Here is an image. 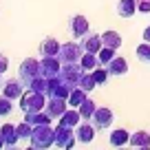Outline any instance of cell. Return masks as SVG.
Masks as SVG:
<instances>
[{"instance_id": "obj_1", "label": "cell", "mask_w": 150, "mask_h": 150, "mask_svg": "<svg viewBox=\"0 0 150 150\" xmlns=\"http://www.w3.org/2000/svg\"><path fill=\"white\" fill-rule=\"evenodd\" d=\"M42 75V66H40V62L38 60H33V57H27V60L20 64V71H18V80L22 82L24 86H31L33 84V80H38Z\"/></svg>"}, {"instance_id": "obj_2", "label": "cell", "mask_w": 150, "mask_h": 150, "mask_svg": "<svg viewBox=\"0 0 150 150\" xmlns=\"http://www.w3.org/2000/svg\"><path fill=\"white\" fill-rule=\"evenodd\" d=\"M44 106H47V95L44 93L29 91L27 95L20 97V110L22 112H38V110H44Z\"/></svg>"}, {"instance_id": "obj_3", "label": "cell", "mask_w": 150, "mask_h": 150, "mask_svg": "<svg viewBox=\"0 0 150 150\" xmlns=\"http://www.w3.org/2000/svg\"><path fill=\"white\" fill-rule=\"evenodd\" d=\"M31 144H33V148H49V146H53L55 144V130L51 126H33Z\"/></svg>"}, {"instance_id": "obj_4", "label": "cell", "mask_w": 150, "mask_h": 150, "mask_svg": "<svg viewBox=\"0 0 150 150\" xmlns=\"http://www.w3.org/2000/svg\"><path fill=\"white\" fill-rule=\"evenodd\" d=\"M82 55H84V47H82V44H77V42H66V44H62L60 55H57V57H60L62 62H80Z\"/></svg>"}, {"instance_id": "obj_5", "label": "cell", "mask_w": 150, "mask_h": 150, "mask_svg": "<svg viewBox=\"0 0 150 150\" xmlns=\"http://www.w3.org/2000/svg\"><path fill=\"white\" fill-rule=\"evenodd\" d=\"M75 144H77V137L73 135V128L57 124V128H55V146L57 148H73Z\"/></svg>"}, {"instance_id": "obj_6", "label": "cell", "mask_w": 150, "mask_h": 150, "mask_svg": "<svg viewBox=\"0 0 150 150\" xmlns=\"http://www.w3.org/2000/svg\"><path fill=\"white\" fill-rule=\"evenodd\" d=\"M69 31H71V35H73L75 40L84 38L86 33L91 31V27H88V20H86L84 16H73V18L69 20Z\"/></svg>"}, {"instance_id": "obj_7", "label": "cell", "mask_w": 150, "mask_h": 150, "mask_svg": "<svg viewBox=\"0 0 150 150\" xmlns=\"http://www.w3.org/2000/svg\"><path fill=\"white\" fill-rule=\"evenodd\" d=\"M112 119H115V115H112L110 108H97L95 115L91 117V122H93V126L97 128V130H106V128H110Z\"/></svg>"}, {"instance_id": "obj_8", "label": "cell", "mask_w": 150, "mask_h": 150, "mask_svg": "<svg viewBox=\"0 0 150 150\" xmlns=\"http://www.w3.org/2000/svg\"><path fill=\"white\" fill-rule=\"evenodd\" d=\"M66 108H69V102H66L64 97H51V99H47V106H44V110L51 115L53 119H60L62 115L66 112Z\"/></svg>"}, {"instance_id": "obj_9", "label": "cell", "mask_w": 150, "mask_h": 150, "mask_svg": "<svg viewBox=\"0 0 150 150\" xmlns=\"http://www.w3.org/2000/svg\"><path fill=\"white\" fill-rule=\"evenodd\" d=\"M95 130H97V128L93 126V122L82 119V124L75 128V137H77V141H80V144H91V141L95 139Z\"/></svg>"}, {"instance_id": "obj_10", "label": "cell", "mask_w": 150, "mask_h": 150, "mask_svg": "<svg viewBox=\"0 0 150 150\" xmlns=\"http://www.w3.org/2000/svg\"><path fill=\"white\" fill-rule=\"evenodd\" d=\"M40 66H42L44 77H55L62 71V60L60 57H42V60H40Z\"/></svg>"}, {"instance_id": "obj_11", "label": "cell", "mask_w": 150, "mask_h": 150, "mask_svg": "<svg viewBox=\"0 0 150 150\" xmlns=\"http://www.w3.org/2000/svg\"><path fill=\"white\" fill-rule=\"evenodd\" d=\"M82 47H84V51H88V53H99L102 47H104L102 35H99V33H86V35L82 38Z\"/></svg>"}, {"instance_id": "obj_12", "label": "cell", "mask_w": 150, "mask_h": 150, "mask_svg": "<svg viewBox=\"0 0 150 150\" xmlns=\"http://www.w3.org/2000/svg\"><path fill=\"white\" fill-rule=\"evenodd\" d=\"M60 49H62V44L57 42L55 38H47L40 44V55L42 57H57L60 55Z\"/></svg>"}, {"instance_id": "obj_13", "label": "cell", "mask_w": 150, "mask_h": 150, "mask_svg": "<svg viewBox=\"0 0 150 150\" xmlns=\"http://www.w3.org/2000/svg\"><path fill=\"white\" fill-rule=\"evenodd\" d=\"M57 124H62V126H69V128H77L82 124V115L77 108H66V112L62 115L60 119H57Z\"/></svg>"}, {"instance_id": "obj_14", "label": "cell", "mask_w": 150, "mask_h": 150, "mask_svg": "<svg viewBox=\"0 0 150 150\" xmlns=\"http://www.w3.org/2000/svg\"><path fill=\"white\" fill-rule=\"evenodd\" d=\"M24 119H27L31 126H51L53 117L49 115L47 110H38V112H24Z\"/></svg>"}, {"instance_id": "obj_15", "label": "cell", "mask_w": 150, "mask_h": 150, "mask_svg": "<svg viewBox=\"0 0 150 150\" xmlns=\"http://www.w3.org/2000/svg\"><path fill=\"white\" fill-rule=\"evenodd\" d=\"M22 88H24V84L20 80H7L5 88H2V95L9 99H18V97H22Z\"/></svg>"}, {"instance_id": "obj_16", "label": "cell", "mask_w": 150, "mask_h": 150, "mask_svg": "<svg viewBox=\"0 0 150 150\" xmlns=\"http://www.w3.org/2000/svg\"><path fill=\"white\" fill-rule=\"evenodd\" d=\"M106 69H108V73H110V75H126L128 73V62H126V57L115 55L106 64Z\"/></svg>"}, {"instance_id": "obj_17", "label": "cell", "mask_w": 150, "mask_h": 150, "mask_svg": "<svg viewBox=\"0 0 150 150\" xmlns=\"http://www.w3.org/2000/svg\"><path fill=\"white\" fill-rule=\"evenodd\" d=\"M137 11V0H119L117 2V16L119 18H132Z\"/></svg>"}, {"instance_id": "obj_18", "label": "cell", "mask_w": 150, "mask_h": 150, "mask_svg": "<svg viewBox=\"0 0 150 150\" xmlns=\"http://www.w3.org/2000/svg\"><path fill=\"white\" fill-rule=\"evenodd\" d=\"M0 132H2V137H5V141H7V148H16L20 137H18V130H16L13 124H5V126L0 128Z\"/></svg>"}, {"instance_id": "obj_19", "label": "cell", "mask_w": 150, "mask_h": 150, "mask_svg": "<svg viewBox=\"0 0 150 150\" xmlns=\"http://www.w3.org/2000/svg\"><path fill=\"white\" fill-rule=\"evenodd\" d=\"M130 146H135V148H150V132L146 130H137L130 135V141H128Z\"/></svg>"}, {"instance_id": "obj_20", "label": "cell", "mask_w": 150, "mask_h": 150, "mask_svg": "<svg viewBox=\"0 0 150 150\" xmlns=\"http://www.w3.org/2000/svg\"><path fill=\"white\" fill-rule=\"evenodd\" d=\"M108 141H110V146H126L128 141H130V135H128V130H124V128H117V130H112L110 137H108Z\"/></svg>"}, {"instance_id": "obj_21", "label": "cell", "mask_w": 150, "mask_h": 150, "mask_svg": "<svg viewBox=\"0 0 150 150\" xmlns=\"http://www.w3.org/2000/svg\"><path fill=\"white\" fill-rule=\"evenodd\" d=\"M102 42H104V47L119 49L122 47V35H119L117 31H104L102 33Z\"/></svg>"}, {"instance_id": "obj_22", "label": "cell", "mask_w": 150, "mask_h": 150, "mask_svg": "<svg viewBox=\"0 0 150 150\" xmlns=\"http://www.w3.org/2000/svg\"><path fill=\"white\" fill-rule=\"evenodd\" d=\"M84 99H86V91L80 88V86H75V88L71 91V95H69V99H66V102H69L71 108H80V104L84 102Z\"/></svg>"}, {"instance_id": "obj_23", "label": "cell", "mask_w": 150, "mask_h": 150, "mask_svg": "<svg viewBox=\"0 0 150 150\" xmlns=\"http://www.w3.org/2000/svg\"><path fill=\"white\" fill-rule=\"evenodd\" d=\"M77 110H80V115H82V119H91L95 115V110H97V106H95V102L91 97H86L84 102L80 104V108H77Z\"/></svg>"}, {"instance_id": "obj_24", "label": "cell", "mask_w": 150, "mask_h": 150, "mask_svg": "<svg viewBox=\"0 0 150 150\" xmlns=\"http://www.w3.org/2000/svg\"><path fill=\"white\" fill-rule=\"evenodd\" d=\"M80 64L84 66V71H93V69H97V66H99V57H97V53H88V51H84V55H82Z\"/></svg>"}, {"instance_id": "obj_25", "label": "cell", "mask_w": 150, "mask_h": 150, "mask_svg": "<svg viewBox=\"0 0 150 150\" xmlns=\"http://www.w3.org/2000/svg\"><path fill=\"white\" fill-rule=\"evenodd\" d=\"M77 86H80V88H84L86 93H91V91L97 86V82H95V77H93V73H91V71H84V73H82V77H80V82H77Z\"/></svg>"}, {"instance_id": "obj_26", "label": "cell", "mask_w": 150, "mask_h": 150, "mask_svg": "<svg viewBox=\"0 0 150 150\" xmlns=\"http://www.w3.org/2000/svg\"><path fill=\"white\" fill-rule=\"evenodd\" d=\"M91 73H93V77H95V82H97V86L106 84V82H108V77H110V73H108V69H106V66H102V64H99L97 69H93V71H91Z\"/></svg>"}, {"instance_id": "obj_27", "label": "cell", "mask_w": 150, "mask_h": 150, "mask_svg": "<svg viewBox=\"0 0 150 150\" xmlns=\"http://www.w3.org/2000/svg\"><path fill=\"white\" fill-rule=\"evenodd\" d=\"M115 51H117V49H110V47H102V51L97 53V57H99V64H102V66H106L108 62H110L112 57H115Z\"/></svg>"}, {"instance_id": "obj_28", "label": "cell", "mask_w": 150, "mask_h": 150, "mask_svg": "<svg viewBox=\"0 0 150 150\" xmlns=\"http://www.w3.org/2000/svg\"><path fill=\"white\" fill-rule=\"evenodd\" d=\"M16 130H18V137H20V139H31L33 126H31V124L27 122V119H24L22 124H18V126H16Z\"/></svg>"}, {"instance_id": "obj_29", "label": "cell", "mask_w": 150, "mask_h": 150, "mask_svg": "<svg viewBox=\"0 0 150 150\" xmlns=\"http://www.w3.org/2000/svg\"><path fill=\"white\" fill-rule=\"evenodd\" d=\"M137 57H139L141 62H146V64H150V42H144L137 47Z\"/></svg>"}, {"instance_id": "obj_30", "label": "cell", "mask_w": 150, "mask_h": 150, "mask_svg": "<svg viewBox=\"0 0 150 150\" xmlns=\"http://www.w3.org/2000/svg\"><path fill=\"white\" fill-rule=\"evenodd\" d=\"M11 110H13V99L9 97H0V115H11Z\"/></svg>"}, {"instance_id": "obj_31", "label": "cell", "mask_w": 150, "mask_h": 150, "mask_svg": "<svg viewBox=\"0 0 150 150\" xmlns=\"http://www.w3.org/2000/svg\"><path fill=\"white\" fill-rule=\"evenodd\" d=\"M137 11L139 13H150V0H137Z\"/></svg>"}, {"instance_id": "obj_32", "label": "cell", "mask_w": 150, "mask_h": 150, "mask_svg": "<svg viewBox=\"0 0 150 150\" xmlns=\"http://www.w3.org/2000/svg\"><path fill=\"white\" fill-rule=\"evenodd\" d=\"M7 69H9V60H7V55L0 53V73H5Z\"/></svg>"}, {"instance_id": "obj_33", "label": "cell", "mask_w": 150, "mask_h": 150, "mask_svg": "<svg viewBox=\"0 0 150 150\" xmlns=\"http://www.w3.org/2000/svg\"><path fill=\"white\" fill-rule=\"evenodd\" d=\"M144 42H150V27L144 29Z\"/></svg>"}, {"instance_id": "obj_34", "label": "cell", "mask_w": 150, "mask_h": 150, "mask_svg": "<svg viewBox=\"0 0 150 150\" xmlns=\"http://www.w3.org/2000/svg\"><path fill=\"white\" fill-rule=\"evenodd\" d=\"M7 146V141H5V137H2V132H0V148H5Z\"/></svg>"}, {"instance_id": "obj_35", "label": "cell", "mask_w": 150, "mask_h": 150, "mask_svg": "<svg viewBox=\"0 0 150 150\" xmlns=\"http://www.w3.org/2000/svg\"><path fill=\"white\" fill-rule=\"evenodd\" d=\"M5 84H7V82L2 80V73H0V88H5Z\"/></svg>"}]
</instances>
